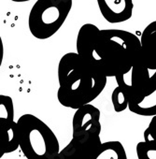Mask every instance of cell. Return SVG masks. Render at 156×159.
<instances>
[{
	"mask_svg": "<svg viewBox=\"0 0 156 159\" xmlns=\"http://www.w3.org/2000/svg\"><path fill=\"white\" fill-rule=\"evenodd\" d=\"M57 77V99L62 106L73 110L94 101L103 92L108 81L100 68L77 52H67L61 57Z\"/></svg>",
	"mask_w": 156,
	"mask_h": 159,
	"instance_id": "obj_1",
	"label": "cell"
},
{
	"mask_svg": "<svg viewBox=\"0 0 156 159\" xmlns=\"http://www.w3.org/2000/svg\"><path fill=\"white\" fill-rule=\"evenodd\" d=\"M97 55L100 69L107 77L115 78L143 61L140 39L125 30L102 29Z\"/></svg>",
	"mask_w": 156,
	"mask_h": 159,
	"instance_id": "obj_2",
	"label": "cell"
},
{
	"mask_svg": "<svg viewBox=\"0 0 156 159\" xmlns=\"http://www.w3.org/2000/svg\"><path fill=\"white\" fill-rule=\"evenodd\" d=\"M19 146L26 159H52L60 152L53 131L38 117L24 114L17 121Z\"/></svg>",
	"mask_w": 156,
	"mask_h": 159,
	"instance_id": "obj_3",
	"label": "cell"
},
{
	"mask_svg": "<svg viewBox=\"0 0 156 159\" xmlns=\"http://www.w3.org/2000/svg\"><path fill=\"white\" fill-rule=\"evenodd\" d=\"M73 0H37L28 16V27L38 39L51 38L65 24Z\"/></svg>",
	"mask_w": 156,
	"mask_h": 159,
	"instance_id": "obj_4",
	"label": "cell"
},
{
	"mask_svg": "<svg viewBox=\"0 0 156 159\" xmlns=\"http://www.w3.org/2000/svg\"><path fill=\"white\" fill-rule=\"evenodd\" d=\"M101 133L100 111L92 104L76 110L72 119V139L84 142L99 138Z\"/></svg>",
	"mask_w": 156,
	"mask_h": 159,
	"instance_id": "obj_5",
	"label": "cell"
},
{
	"mask_svg": "<svg viewBox=\"0 0 156 159\" xmlns=\"http://www.w3.org/2000/svg\"><path fill=\"white\" fill-rule=\"evenodd\" d=\"M100 29L93 24L83 25L78 33L76 40L77 53L86 61L99 67V58L97 55V46L100 36Z\"/></svg>",
	"mask_w": 156,
	"mask_h": 159,
	"instance_id": "obj_6",
	"label": "cell"
},
{
	"mask_svg": "<svg viewBox=\"0 0 156 159\" xmlns=\"http://www.w3.org/2000/svg\"><path fill=\"white\" fill-rule=\"evenodd\" d=\"M150 76L149 69L146 66L144 61H140L129 71L116 76L115 79L118 86L126 90L131 97L139 95L148 89Z\"/></svg>",
	"mask_w": 156,
	"mask_h": 159,
	"instance_id": "obj_7",
	"label": "cell"
},
{
	"mask_svg": "<svg viewBox=\"0 0 156 159\" xmlns=\"http://www.w3.org/2000/svg\"><path fill=\"white\" fill-rule=\"evenodd\" d=\"M103 18L109 24H121L133 15V0H96Z\"/></svg>",
	"mask_w": 156,
	"mask_h": 159,
	"instance_id": "obj_8",
	"label": "cell"
},
{
	"mask_svg": "<svg viewBox=\"0 0 156 159\" xmlns=\"http://www.w3.org/2000/svg\"><path fill=\"white\" fill-rule=\"evenodd\" d=\"M128 109L140 116H156V86L139 95L131 96Z\"/></svg>",
	"mask_w": 156,
	"mask_h": 159,
	"instance_id": "obj_9",
	"label": "cell"
},
{
	"mask_svg": "<svg viewBox=\"0 0 156 159\" xmlns=\"http://www.w3.org/2000/svg\"><path fill=\"white\" fill-rule=\"evenodd\" d=\"M140 41L144 64L149 70H156V21L146 26Z\"/></svg>",
	"mask_w": 156,
	"mask_h": 159,
	"instance_id": "obj_10",
	"label": "cell"
},
{
	"mask_svg": "<svg viewBox=\"0 0 156 159\" xmlns=\"http://www.w3.org/2000/svg\"><path fill=\"white\" fill-rule=\"evenodd\" d=\"M19 146L17 122L0 120V156L15 152Z\"/></svg>",
	"mask_w": 156,
	"mask_h": 159,
	"instance_id": "obj_11",
	"label": "cell"
},
{
	"mask_svg": "<svg viewBox=\"0 0 156 159\" xmlns=\"http://www.w3.org/2000/svg\"><path fill=\"white\" fill-rule=\"evenodd\" d=\"M93 159H127L123 145L120 141L103 142Z\"/></svg>",
	"mask_w": 156,
	"mask_h": 159,
	"instance_id": "obj_12",
	"label": "cell"
},
{
	"mask_svg": "<svg viewBox=\"0 0 156 159\" xmlns=\"http://www.w3.org/2000/svg\"><path fill=\"white\" fill-rule=\"evenodd\" d=\"M130 94L123 88L117 86L111 94V102L116 112H123L129 107Z\"/></svg>",
	"mask_w": 156,
	"mask_h": 159,
	"instance_id": "obj_13",
	"label": "cell"
},
{
	"mask_svg": "<svg viewBox=\"0 0 156 159\" xmlns=\"http://www.w3.org/2000/svg\"><path fill=\"white\" fill-rule=\"evenodd\" d=\"M136 152L138 159H156V142L140 141L136 144Z\"/></svg>",
	"mask_w": 156,
	"mask_h": 159,
	"instance_id": "obj_14",
	"label": "cell"
},
{
	"mask_svg": "<svg viewBox=\"0 0 156 159\" xmlns=\"http://www.w3.org/2000/svg\"><path fill=\"white\" fill-rule=\"evenodd\" d=\"M0 120H14L13 100L9 96H0Z\"/></svg>",
	"mask_w": 156,
	"mask_h": 159,
	"instance_id": "obj_15",
	"label": "cell"
},
{
	"mask_svg": "<svg viewBox=\"0 0 156 159\" xmlns=\"http://www.w3.org/2000/svg\"><path fill=\"white\" fill-rule=\"evenodd\" d=\"M52 159H89L80 149H78L71 141L60 151Z\"/></svg>",
	"mask_w": 156,
	"mask_h": 159,
	"instance_id": "obj_16",
	"label": "cell"
},
{
	"mask_svg": "<svg viewBox=\"0 0 156 159\" xmlns=\"http://www.w3.org/2000/svg\"><path fill=\"white\" fill-rule=\"evenodd\" d=\"M143 137L145 141L156 142V116L152 117L150 120L148 127L144 131Z\"/></svg>",
	"mask_w": 156,
	"mask_h": 159,
	"instance_id": "obj_17",
	"label": "cell"
},
{
	"mask_svg": "<svg viewBox=\"0 0 156 159\" xmlns=\"http://www.w3.org/2000/svg\"><path fill=\"white\" fill-rule=\"evenodd\" d=\"M12 2H19V3H22V2H28V1H31V0H11Z\"/></svg>",
	"mask_w": 156,
	"mask_h": 159,
	"instance_id": "obj_18",
	"label": "cell"
}]
</instances>
